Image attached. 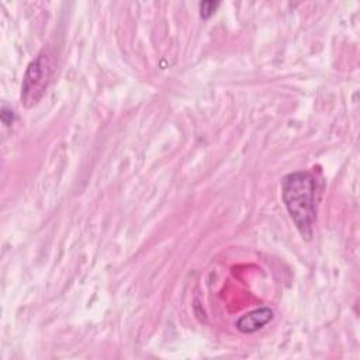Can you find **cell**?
I'll list each match as a JSON object with an SVG mask.
<instances>
[{
	"mask_svg": "<svg viewBox=\"0 0 360 360\" xmlns=\"http://www.w3.org/2000/svg\"><path fill=\"white\" fill-rule=\"evenodd\" d=\"M52 76V60L48 52H41L30 62L21 84V101L25 107H34L45 94Z\"/></svg>",
	"mask_w": 360,
	"mask_h": 360,
	"instance_id": "obj_2",
	"label": "cell"
},
{
	"mask_svg": "<svg viewBox=\"0 0 360 360\" xmlns=\"http://www.w3.org/2000/svg\"><path fill=\"white\" fill-rule=\"evenodd\" d=\"M271 319H273V311L267 307H262V308H256V309L242 315L235 322V326L242 333H253V332L262 329Z\"/></svg>",
	"mask_w": 360,
	"mask_h": 360,
	"instance_id": "obj_3",
	"label": "cell"
},
{
	"mask_svg": "<svg viewBox=\"0 0 360 360\" xmlns=\"http://www.w3.org/2000/svg\"><path fill=\"white\" fill-rule=\"evenodd\" d=\"M219 1H212V0H207V1H201L200 3V15L201 18L207 20L210 18L218 8Z\"/></svg>",
	"mask_w": 360,
	"mask_h": 360,
	"instance_id": "obj_4",
	"label": "cell"
},
{
	"mask_svg": "<svg viewBox=\"0 0 360 360\" xmlns=\"http://www.w3.org/2000/svg\"><path fill=\"white\" fill-rule=\"evenodd\" d=\"M316 177L309 172L288 173L281 179L283 202L302 239L309 240L316 221Z\"/></svg>",
	"mask_w": 360,
	"mask_h": 360,
	"instance_id": "obj_1",
	"label": "cell"
},
{
	"mask_svg": "<svg viewBox=\"0 0 360 360\" xmlns=\"http://www.w3.org/2000/svg\"><path fill=\"white\" fill-rule=\"evenodd\" d=\"M0 115H1V121H3L4 125L13 124V121H14V111L11 108H8L7 105H3Z\"/></svg>",
	"mask_w": 360,
	"mask_h": 360,
	"instance_id": "obj_5",
	"label": "cell"
}]
</instances>
